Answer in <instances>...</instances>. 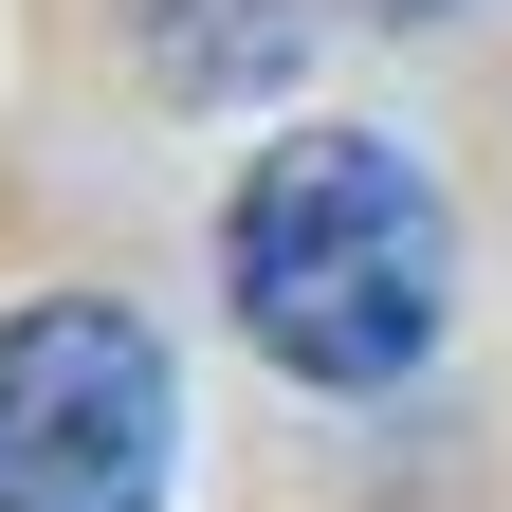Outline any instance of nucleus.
<instances>
[{"label": "nucleus", "instance_id": "1", "mask_svg": "<svg viewBox=\"0 0 512 512\" xmlns=\"http://www.w3.org/2000/svg\"><path fill=\"white\" fill-rule=\"evenodd\" d=\"M220 293L311 403H384L458 311V220L384 128H275L220 202Z\"/></svg>", "mask_w": 512, "mask_h": 512}, {"label": "nucleus", "instance_id": "2", "mask_svg": "<svg viewBox=\"0 0 512 512\" xmlns=\"http://www.w3.org/2000/svg\"><path fill=\"white\" fill-rule=\"evenodd\" d=\"M183 476V366L128 293L0 311V512H165Z\"/></svg>", "mask_w": 512, "mask_h": 512}, {"label": "nucleus", "instance_id": "3", "mask_svg": "<svg viewBox=\"0 0 512 512\" xmlns=\"http://www.w3.org/2000/svg\"><path fill=\"white\" fill-rule=\"evenodd\" d=\"M165 55V92H275L293 55H311V0H128Z\"/></svg>", "mask_w": 512, "mask_h": 512}]
</instances>
